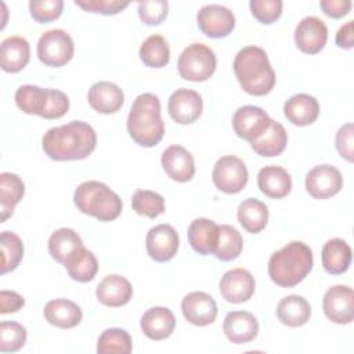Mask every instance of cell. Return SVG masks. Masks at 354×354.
Returning <instances> with one entry per match:
<instances>
[{
    "mask_svg": "<svg viewBox=\"0 0 354 354\" xmlns=\"http://www.w3.org/2000/svg\"><path fill=\"white\" fill-rule=\"evenodd\" d=\"M97 145L95 130L83 120L48 129L41 140L44 153L58 162L86 159Z\"/></svg>",
    "mask_w": 354,
    "mask_h": 354,
    "instance_id": "1",
    "label": "cell"
},
{
    "mask_svg": "<svg viewBox=\"0 0 354 354\" xmlns=\"http://www.w3.org/2000/svg\"><path fill=\"white\" fill-rule=\"evenodd\" d=\"M232 66L241 87L248 94L266 95L274 88L275 72L261 47L246 46L241 48Z\"/></svg>",
    "mask_w": 354,
    "mask_h": 354,
    "instance_id": "2",
    "label": "cell"
},
{
    "mask_svg": "<svg viewBox=\"0 0 354 354\" xmlns=\"http://www.w3.org/2000/svg\"><path fill=\"white\" fill-rule=\"evenodd\" d=\"M127 131L131 140L141 147L151 148L159 144L165 134V123L158 95L142 93L136 97L127 116Z\"/></svg>",
    "mask_w": 354,
    "mask_h": 354,
    "instance_id": "3",
    "label": "cell"
},
{
    "mask_svg": "<svg viewBox=\"0 0 354 354\" xmlns=\"http://www.w3.org/2000/svg\"><path fill=\"white\" fill-rule=\"evenodd\" d=\"M313 250L304 242L292 241L274 252L268 260V275L281 288H293L311 271Z\"/></svg>",
    "mask_w": 354,
    "mask_h": 354,
    "instance_id": "4",
    "label": "cell"
},
{
    "mask_svg": "<svg viewBox=\"0 0 354 354\" xmlns=\"http://www.w3.org/2000/svg\"><path fill=\"white\" fill-rule=\"evenodd\" d=\"M75 206L84 214L100 221H112L122 212V199L101 181L88 180L82 183L73 194Z\"/></svg>",
    "mask_w": 354,
    "mask_h": 354,
    "instance_id": "5",
    "label": "cell"
},
{
    "mask_svg": "<svg viewBox=\"0 0 354 354\" xmlns=\"http://www.w3.org/2000/svg\"><path fill=\"white\" fill-rule=\"evenodd\" d=\"M216 66L217 58L214 51L203 43H194L185 47L177 62L180 76L189 82H205L210 79Z\"/></svg>",
    "mask_w": 354,
    "mask_h": 354,
    "instance_id": "6",
    "label": "cell"
},
{
    "mask_svg": "<svg viewBox=\"0 0 354 354\" xmlns=\"http://www.w3.org/2000/svg\"><path fill=\"white\" fill-rule=\"evenodd\" d=\"M36 51L40 62L59 68L73 58L75 44L71 35L64 29H50L39 37Z\"/></svg>",
    "mask_w": 354,
    "mask_h": 354,
    "instance_id": "7",
    "label": "cell"
},
{
    "mask_svg": "<svg viewBox=\"0 0 354 354\" xmlns=\"http://www.w3.org/2000/svg\"><path fill=\"white\" fill-rule=\"evenodd\" d=\"M212 180L218 191L224 194H238L246 187L249 173L242 159L234 155H225L214 163Z\"/></svg>",
    "mask_w": 354,
    "mask_h": 354,
    "instance_id": "8",
    "label": "cell"
},
{
    "mask_svg": "<svg viewBox=\"0 0 354 354\" xmlns=\"http://www.w3.org/2000/svg\"><path fill=\"white\" fill-rule=\"evenodd\" d=\"M196 22L202 33L212 39L225 37L235 28L232 11L220 4L203 6L196 14Z\"/></svg>",
    "mask_w": 354,
    "mask_h": 354,
    "instance_id": "9",
    "label": "cell"
},
{
    "mask_svg": "<svg viewBox=\"0 0 354 354\" xmlns=\"http://www.w3.org/2000/svg\"><path fill=\"white\" fill-rule=\"evenodd\" d=\"M322 308L328 319L335 324L346 325L354 319V293L347 285L329 288L322 299Z\"/></svg>",
    "mask_w": 354,
    "mask_h": 354,
    "instance_id": "10",
    "label": "cell"
},
{
    "mask_svg": "<svg viewBox=\"0 0 354 354\" xmlns=\"http://www.w3.org/2000/svg\"><path fill=\"white\" fill-rule=\"evenodd\" d=\"M268 113L256 105H243L232 115V129L235 134L249 142L259 138L270 126Z\"/></svg>",
    "mask_w": 354,
    "mask_h": 354,
    "instance_id": "11",
    "label": "cell"
},
{
    "mask_svg": "<svg viewBox=\"0 0 354 354\" xmlns=\"http://www.w3.org/2000/svg\"><path fill=\"white\" fill-rule=\"evenodd\" d=\"M342 188V173L332 165H318L306 174V189L315 199L332 198Z\"/></svg>",
    "mask_w": 354,
    "mask_h": 354,
    "instance_id": "12",
    "label": "cell"
},
{
    "mask_svg": "<svg viewBox=\"0 0 354 354\" xmlns=\"http://www.w3.org/2000/svg\"><path fill=\"white\" fill-rule=\"evenodd\" d=\"M178 243V234L170 224H158L145 236V248L149 257L159 263L171 260L177 254Z\"/></svg>",
    "mask_w": 354,
    "mask_h": 354,
    "instance_id": "13",
    "label": "cell"
},
{
    "mask_svg": "<svg viewBox=\"0 0 354 354\" xmlns=\"http://www.w3.org/2000/svg\"><path fill=\"white\" fill-rule=\"evenodd\" d=\"M202 109V97L199 93L189 88H178L173 91L167 101V112L170 118L180 124H191L196 122Z\"/></svg>",
    "mask_w": 354,
    "mask_h": 354,
    "instance_id": "14",
    "label": "cell"
},
{
    "mask_svg": "<svg viewBox=\"0 0 354 354\" xmlns=\"http://www.w3.org/2000/svg\"><path fill=\"white\" fill-rule=\"evenodd\" d=\"M218 289L225 301L238 304L248 301L253 296L256 281L248 270L232 268L221 277Z\"/></svg>",
    "mask_w": 354,
    "mask_h": 354,
    "instance_id": "15",
    "label": "cell"
},
{
    "mask_svg": "<svg viewBox=\"0 0 354 354\" xmlns=\"http://www.w3.org/2000/svg\"><path fill=\"white\" fill-rule=\"evenodd\" d=\"M328 40V28L318 17L303 18L295 29V43L306 54L319 53Z\"/></svg>",
    "mask_w": 354,
    "mask_h": 354,
    "instance_id": "16",
    "label": "cell"
},
{
    "mask_svg": "<svg viewBox=\"0 0 354 354\" xmlns=\"http://www.w3.org/2000/svg\"><path fill=\"white\" fill-rule=\"evenodd\" d=\"M184 318L196 326H206L214 322L217 317L216 300L206 292H191L181 301Z\"/></svg>",
    "mask_w": 354,
    "mask_h": 354,
    "instance_id": "17",
    "label": "cell"
},
{
    "mask_svg": "<svg viewBox=\"0 0 354 354\" xmlns=\"http://www.w3.org/2000/svg\"><path fill=\"white\" fill-rule=\"evenodd\" d=\"M166 174L178 183L189 181L195 174L194 156L181 145L167 147L160 158Z\"/></svg>",
    "mask_w": 354,
    "mask_h": 354,
    "instance_id": "18",
    "label": "cell"
},
{
    "mask_svg": "<svg viewBox=\"0 0 354 354\" xmlns=\"http://www.w3.org/2000/svg\"><path fill=\"white\" fill-rule=\"evenodd\" d=\"M87 101L94 111L108 115L115 113L122 108L124 102V94L116 83L101 80L90 87L87 93Z\"/></svg>",
    "mask_w": 354,
    "mask_h": 354,
    "instance_id": "19",
    "label": "cell"
},
{
    "mask_svg": "<svg viewBox=\"0 0 354 354\" xmlns=\"http://www.w3.org/2000/svg\"><path fill=\"white\" fill-rule=\"evenodd\" d=\"M223 332L235 344L249 343L259 333V322L249 311H231L224 318Z\"/></svg>",
    "mask_w": 354,
    "mask_h": 354,
    "instance_id": "20",
    "label": "cell"
},
{
    "mask_svg": "<svg viewBox=\"0 0 354 354\" xmlns=\"http://www.w3.org/2000/svg\"><path fill=\"white\" fill-rule=\"evenodd\" d=\"M140 326L148 339L158 342L173 333L176 318L173 311L167 307H151L142 314Z\"/></svg>",
    "mask_w": 354,
    "mask_h": 354,
    "instance_id": "21",
    "label": "cell"
},
{
    "mask_svg": "<svg viewBox=\"0 0 354 354\" xmlns=\"http://www.w3.org/2000/svg\"><path fill=\"white\" fill-rule=\"evenodd\" d=\"M95 296L98 301L106 307H122L130 301L133 296V286L122 275H106L98 283Z\"/></svg>",
    "mask_w": 354,
    "mask_h": 354,
    "instance_id": "22",
    "label": "cell"
},
{
    "mask_svg": "<svg viewBox=\"0 0 354 354\" xmlns=\"http://www.w3.org/2000/svg\"><path fill=\"white\" fill-rule=\"evenodd\" d=\"M30 58V47L25 37L10 36L0 46V65L4 72L17 73L22 71Z\"/></svg>",
    "mask_w": 354,
    "mask_h": 354,
    "instance_id": "23",
    "label": "cell"
},
{
    "mask_svg": "<svg viewBox=\"0 0 354 354\" xmlns=\"http://www.w3.org/2000/svg\"><path fill=\"white\" fill-rule=\"evenodd\" d=\"M283 113L292 124L308 126L317 120L319 115V104L315 97L306 93H299L286 100Z\"/></svg>",
    "mask_w": 354,
    "mask_h": 354,
    "instance_id": "24",
    "label": "cell"
},
{
    "mask_svg": "<svg viewBox=\"0 0 354 354\" xmlns=\"http://www.w3.org/2000/svg\"><path fill=\"white\" fill-rule=\"evenodd\" d=\"M188 242L199 254H213L218 239V224L210 218H195L188 227Z\"/></svg>",
    "mask_w": 354,
    "mask_h": 354,
    "instance_id": "25",
    "label": "cell"
},
{
    "mask_svg": "<svg viewBox=\"0 0 354 354\" xmlns=\"http://www.w3.org/2000/svg\"><path fill=\"white\" fill-rule=\"evenodd\" d=\"M257 185L266 196L282 199L292 189V178L283 167L271 165L260 169L257 174Z\"/></svg>",
    "mask_w": 354,
    "mask_h": 354,
    "instance_id": "26",
    "label": "cell"
},
{
    "mask_svg": "<svg viewBox=\"0 0 354 354\" xmlns=\"http://www.w3.org/2000/svg\"><path fill=\"white\" fill-rule=\"evenodd\" d=\"M46 321L57 328L71 329L80 324L83 318L82 308L68 299H54L44 306Z\"/></svg>",
    "mask_w": 354,
    "mask_h": 354,
    "instance_id": "27",
    "label": "cell"
},
{
    "mask_svg": "<svg viewBox=\"0 0 354 354\" xmlns=\"http://www.w3.org/2000/svg\"><path fill=\"white\" fill-rule=\"evenodd\" d=\"M353 253L350 245L340 238H332L326 241L322 246L321 260L322 267L326 272L332 275L343 274L348 270L351 264Z\"/></svg>",
    "mask_w": 354,
    "mask_h": 354,
    "instance_id": "28",
    "label": "cell"
},
{
    "mask_svg": "<svg viewBox=\"0 0 354 354\" xmlns=\"http://www.w3.org/2000/svg\"><path fill=\"white\" fill-rule=\"evenodd\" d=\"M277 317L283 325L289 328H299L310 319L311 306L303 296L289 295L278 303Z\"/></svg>",
    "mask_w": 354,
    "mask_h": 354,
    "instance_id": "29",
    "label": "cell"
},
{
    "mask_svg": "<svg viewBox=\"0 0 354 354\" xmlns=\"http://www.w3.org/2000/svg\"><path fill=\"white\" fill-rule=\"evenodd\" d=\"M286 144L288 133L285 127L279 122L271 119L268 129L259 138L252 141L250 147L257 155L271 158L281 155L285 151Z\"/></svg>",
    "mask_w": 354,
    "mask_h": 354,
    "instance_id": "30",
    "label": "cell"
},
{
    "mask_svg": "<svg viewBox=\"0 0 354 354\" xmlns=\"http://www.w3.org/2000/svg\"><path fill=\"white\" fill-rule=\"evenodd\" d=\"M238 221L250 234L261 232L268 221V207L256 198H248L238 206Z\"/></svg>",
    "mask_w": 354,
    "mask_h": 354,
    "instance_id": "31",
    "label": "cell"
},
{
    "mask_svg": "<svg viewBox=\"0 0 354 354\" xmlns=\"http://www.w3.org/2000/svg\"><path fill=\"white\" fill-rule=\"evenodd\" d=\"M25 194L24 181L14 173L4 171L0 174V207L1 223H4L14 212V207L21 202Z\"/></svg>",
    "mask_w": 354,
    "mask_h": 354,
    "instance_id": "32",
    "label": "cell"
},
{
    "mask_svg": "<svg viewBox=\"0 0 354 354\" xmlns=\"http://www.w3.org/2000/svg\"><path fill=\"white\" fill-rule=\"evenodd\" d=\"M82 246V238L72 228H58L48 238V253L61 264H64Z\"/></svg>",
    "mask_w": 354,
    "mask_h": 354,
    "instance_id": "33",
    "label": "cell"
},
{
    "mask_svg": "<svg viewBox=\"0 0 354 354\" xmlns=\"http://www.w3.org/2000/svg\"><path fill=\"white\" fill-rule=\"evenodd\" d=\"M69 277L77 282H90L98 271V261L93 252L84 246L79 248L65 263Z\"/></svg>",
    "mask_w": 354,
    "mask_h": 354,
    "instance_id": "34",
    "label": "cell"
},
{
    "mask_svg": "<svg viewBox=\"0 0 354 354\" xmlns=\"http://www.w3.org/2000/svg\"><path fill=\"white\" fill-rule=\"evenodd\" d=\"M140 59L149 68H163L170 61V48L160 35L148 36L140 46Z\"/></svg>",
    "mask_w": 354,
    "mask_h": 354,
    "instance_id": "35",
    "label": "cell"
},
{
    "mask_svg": "<svg viewBox=\"0 0 354 354\" xmlns=\"http://www.w3.org/2000/svg\"><path fill=\"white\" fill-rule=\"evenodd\" d=\"M242 249L243 239L239 231L230 224L218 225V239L213 254L221 261H231L241 254Z\"/></svg>",
    "mask_w": 354,
    "mask_h": 354,
    "instance_id": "36",
    "label": "cell"
},
{
    "mask_svg": "<svg viewBox=\"0 0 354 354\" xmlns=\"http://www.w3.org/2000/svg\"><path fill=\"white\" fill-rule=\"evenodd\" d=\"M47 95L48 88H41L33 84H24L19 86L15 91V104L25 113L41 116L46 108Z\"/></svg>",
    "mask_w": 354,
    "mask_h": 354,
    "instance_id": "37",
    "label": "cell"
},
{
    "mask_svg": "<svg viewBox=\"0 0 354 354\" xmlns=\"http://www.w3.org/2000/svg\"><path fill=\"white\" fill-rule=\"evenodd\" d=\"M133 350V342L129 335L122 328L105 329L97 340L98 354H130Z\"/></svg>",
    "mask_w": 354,
    "mask_h": 354,
    "instance_id": "38",
    "label": "cell"
},
{
    "mask_svg": "<svg viewBox=\"0 0 354 354\" xmlns=\"http://www.w3.org/2000/svg\"><path fill=\"white\" fill-rule=\"evenodd\" d=\"M1 248V274L14 271L24 257L22 239L11 231H3L0 236Z\"/></svg>",
    "mask_w": 354,
    "mask_h": 354,
    "instance_id": "39",
    "label": "cell"
},
{
    "mask_svg": "<svg viewBox=\"0 0 354 354\" xmlns=\"http://www.w3.org/2000/svg\"><path fill=\"white\" fill-rule=\"evenodd\" d=\"M131 207L140 216L156 218L165 212V199L155 191L137 189L131 198Z\"/></svg>",
    "mask_w": 354,
    "mask_h": 354,
    "instance_id": "40",
    "label": "cell"
},
{
    "mask_svg": "<svg viewBox=\"0 0 354 354\" xmlns=\"http://www.w3.org/2000/svg\"><path fill=\"white\" fill-rule=\"evenodd\" d=\"M26 337V329L19 322L3 321L0 324V351H18L25 346Z\"/></svg>",
    "mask_w": 354,
    "mask_h": 354,
    "instance_id": "41",
    "label": "cell"
},
{
    "mask_svg": "<svg viewBox=\"0 0 354 354\" xmlns=\"http://www.w3.org/2000/svg\"><path fill=\"white\" fill-rule=\"evenodd\" d=\"M64 10L62 0H43L29 1V11L32 18L39 24H48L61 17Z\"/></svg>",
    "mask_w": 354,
    "mask_h": 354,
    "instance_id": "42",
    "label": "cell"
},
{
    "mask_svg": "<svg viewBox=\"0 0 354 354\" xmlns=\"http://www.w3.org/2000/svg\"><path fill=\"white\" fill-rule=\"evenodd\" d=\"M283 3L281 0H250L252 15L264 25L275 22L282 14Z\"/></svg>",
    "mask_w": 354,
    "mask_h": 354,
    "instance_id": "43",
    "label": "cell"
},
{
    "mask_svg": "<svg viewBox=\"0 0 354 354\" xmlns=\"http://www.w3.org/2000/svg\"><path fill=\"white\" fill-rule=\"evenodd\" d=\"M169 4L165 0L140 1L137 6L138 17L145 25H159L167 17Z\"/></svg>",
    "mask_w": 354,
    "mask_h": 354,
    "instance_id": "44",
    "label": "cell"
},
{
    "mask_svg": "<svg viewBox=\"0 0 354 354\" xmlns=\"http://www.w3.org/2000/svg\"><path fill=\"white\" fill-rule=\"evenodd\" d=\"M69 109L68 95L57 88H48L47 102L41 118L44 119H58L62 118Z\"/></svg>",
    "mask_w": 354,
    "mask_h": 354,
    "instance_id": "45",
    "label": "cell"
},
{
    "mask_svg": "<svg viewBox=\"0 0 354 354\" xmlns=\"http://www.w3.org/2000/svg\"><path fill=\"white\" fill-rule=\"evenodd\" d=\"M75 4L88 12H100L102 15H115L123 11L129 1L122 0H76Z\"/></svg>",
    "mask_w": 354,
    "mask_h": 354,
    "instance_id": "46",
    "label": "cell"
},
{
    "mask_svg": "<svg viewBox=\"0 0 354 354\" xmlns=\"http://www.w3.org/2000/svg\"><path fill=\"white\" fill-rule=\"evenodd\" d=\"M353 123H346L343 124L337 133H336V149L342 158H344L348 162H353V155H354V137H353Z\"/></svg>",
    "mask_w": 354,
    "mask_h": 354,
    "instance_id": "47",
    "label": "cell"
},
{
    "mask_svg": "<svg viewBox=\"0 0 354 354\" xmlns=\"http://www.w3.org/2000/svg\"><path fill=\"white\" fill-rule=\"evenodd\" d=\"M353 3L350 0H321L319 7L325 15L330 18H342L351 10Z\"/></svg>",
    "mask_w": 354,
    "mask_h": 354,
    "instance_id": "48",
    "label": "cell"
},
{
    "mask_svg": "<svg viewBox=\"0 0 354 354\" xmlns=\"http://www.w3.org/2000/svg\"><path fill=\"white\" fill-rule=\"evenodd\" d=\"M25 304V299L14 292V290H1L0 292V313L8 314V313H17L21 310Z\"/></svg>",
    "mask_w": 354,
    "mask_h": 354,
    "instance_id": "49",
    "label": "cell"
},
{
    "mask_svg": "<svg viewBox=\"0 0 354 354\" xmlns=\"http://www.w3.org/2000/svg\"><path fill=\"white\" fill-rule=\"evenodd\" d=\"M335 41H336L337 47H340V48H344V50L353 48V46H354V21H348L343 26H340V29L336 33Z\"/></svg>",
    "mask_w": 354,
    "mask_h": 354,
    "instance_id": "50",
    "label": "cell"
}]
</instances>
